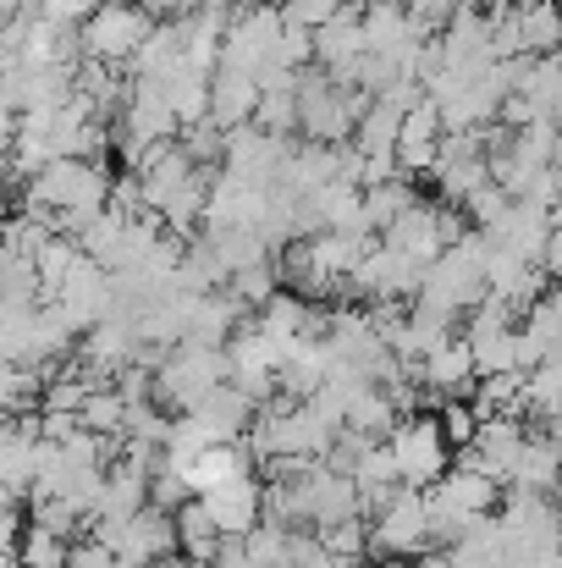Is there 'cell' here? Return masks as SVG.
Returning <instances> with one entry per match:
<instances>
[{
	"instance_id": "7",
	"label": "cell",
	"mask_w": 562,
	"mask_h": 568,
	"mask_svg": "<svg viewBox=\"0 0 562 568\" xmlns=\"http://www.w3.org/2000/svg\"><path fill=\"white\" fill-rule=\"evenodd\" d=\"M150 469H155V458L122 447V453L105 464V480H100V497H94V525L139 514V508L150 503Z\"/></svg>"
},
{
	"instance_id": "21",
	"label": "cell",
	"mask_w": 562,
	"mask_h": 568,
	"mask_svg": "<svg viewBox=\"0 0 562 568\" xmlns=\"http://www.w3.org/2000/svg\"><path fill=\"white\" fill-rule=\"evenodd\" d=\"M161 568H198V564H161Z\"/></svg>"
},
{
	"instance_id": "19",
	"label": "cell",
	"mask_w": 562,
	"mask_h": 568,
	"mask_svg": "<svg viewBox=\"0 0 562 568\" xmlns=\"http://www.w3.org/2000/svg\"><path fill=\"white\" fill-rule=\"evenodd\" d=\"M22 514H17V503H0V552H17L22 547Z\"/></svg>"
},
{
	"instance_id": "12",
	"label": "cell",
	"mask_w": 562,
	"mask_h": 568,
	"mask_svg": "<svg viewBox=\"0 0 562 568\" xmlns=\"http://www.w3.org/2000/svg\"><path fill=\"white\" fill-rule=\"evenodd\" d=\"M172 519H177V552H183L187 564H198V568L215 564V552H221V541H226V536L215 530V519H210L204 497H187Z\"/></svg>"
},
{
	"instance_id": "4",
	"label": "cell",
	"mask_w": 562,
	"mask_h": 568,
	"mask_svg": "<svg viewBox=\"0 0 562 568\" xmlns=\"http://www.w3.org/2000/svg\"><path fill=\"white\" fill-rule=\"evenodd\" d=\"M425 547H436V541H430L425 491H419V486H397L370 514V552L391 558V564H408V558H419Z\"/></svg>"
},
{
	"instance_id": "2",
	"label": "cell",
	"mask_w": 562,
	"mask_h": 568,
	"mask_svg": "<svg viewBox=\"0 0 562 568\" xmlns=\"http://www.w3.org/2000/svg\"><path fill=\"white\" fill-rule=\"evenodd\" d=\"M221 381H232V359H226L221 343H177L172 354L155 359V403L187 414Z\"/></svg>"
},
{
	"instance_id": "9",
	"label": "cell",
	"mask_w": 562,
	"mask_h": 568,
	"mask_svg": "<svg viewBox=\"0 0 562 568\" xmlns=\"http://www.w3.org/2000/svg\"><path fill=\"white\" fill-rule=\"evenodd\" d=\"M198 497H204V508H210L221 536H248L265 519V480L259 475H232V480H221V486H210Z\"/></svg>"
},
{
	"instance_id": "16",
	"label": "cell",
	"mask_w": 562,
	"mask_h": 568,
	"mask_svg": "<svg viewBox=\"0 0 562 568\" xmlns=\"http://www.w3.org/2000/svg\"><path fill=\"white\" fill-rule=\"evenodd\" d=\"M67 547H72L67 536H55V530H44V525H28L17 552H22L28 568H67Z\"/></svg>"
},
{
	"instance_id": "15",
	"label": "cell",
	"mask_w": 562,
	"mask_h": 568,
	"mask_svg": "<svg viewBox=\"0 0 562 568\" xmlns=\"http://www.w3.org/2000/svg\"><path fill=\"white\" fill-rule=\"evenodd\" d=\"M122 392L105 381V386H94L89 397H83V408H78V425L83 430H100V436H122Z\"/></svg>"
},
{
	"instance_id": "20",
	"label": "cell",
	"mask_w": 562,
	"mask_h": 568,
	"mask_svg": "<svg viewBox=\"0 0 562 568\" xmlns=\"http://www.w3.org/2000/svg\"><path fill=\"white\" fill-rule=\"evenodd\" d=\"M0 568H28V564H22V552H0Z\"/></svg>"
},
{
	"instance_id": "10",
	"label": "cell",
	"mask_w": 562,
	"mask_h": 568,
	"mask_svg": "<svg viewBox=\"0 0 562 568\" xmlns=\"http://www.w3.org/2000/svg\"><path fill=\"white\" fill-rule=\"evenodd\" d=\"M187 414L210 430V442H243V436H248V425H254V414H259V403H254V397H243L232 381H221V386H210Z\"/></svg>"
},
{
	"instance_id": "18",
	"label": "cell",
	"mask_w": 562,
	"mask_h": 568,
	"mask_svg": "<svg viewBox=\"0 0 562 568\" xmlns=\"http://www.w3.org/2000/svg\"><path fill=\"white\" fill-rule=\"evenodd\" d=\"M67 568H122V564H116V552L89 530V541H72V547H67Z\"/></svg>"
},
{
	"instance_id": "1",
	"label": "cell",
	"mask_w": 562,
	"mask_h": 568,
	"mask_svg": "<svg viewBox=\"0 0 562 568\" xmlns=\"http://www.w3.org/2000/svg\"><path fill=\"white\" fill-rule=\"evenodd\" d=\"M386 453H391V469H397V480L402 486H436L447 469H452V442H447V430H441V419L430 414V408H419V414H402L386 436Z\"/></svg>"
},
{
	"instance_id": "6",
	"label": "cell",
	"mask_w": 562,
	"mask_h": 568,
	"mask_svg": "<svg viewBox=\"0 0 562 568\" xmlns=\"http://www.w3.org/2000/svg\"><path fill=\"white\" fill-rule=\"evenodd\" d=\"M150 39V11L144 6H127V0H105L89 11V28H83V50L94 61H127L139 55V44Z\"/></svg>"
},
{
	"instance_id": "8",
	"label": "cell",
	"mask_w": 562,
	"mask_h": 568,
	"mask_svg": "<svg viewBox=\"0 0 562 568\" xmlns=\"http://www.w3.org/2000/svg\"><path fill=\"white\" fill-rule=\"evenodd\" d=\"M419 381H425V392L436 397V408H441V403H452V397H474L480 371H474L469 337H463V332H452L447 343H436L430 354H419Z\"/></svg>"
},
{
	"instance_id": "5",
	"label": "cell",
	"mask_w": 562,
	"mask_h": 568,
	"mask_svg": "<svg viewBox=\"0 0 562 568\" xmlns=\"http://www.w3.org/2000/svg\"><path fill=\"white\" fill-rule=\"evenodd\" d=\"M524 442H530V419H519V414H486L480 430H474V442L458 453V464H469V469L491 475L497 486H508Z\"/></svg>"
},
{
	"instance_id": "11",
	"label": "cell",
	"mask_w": 562,
	"mask_h": 568,
	"mask_svg": "<svg viewBox=\"0 0 562 568\" xmlns=\"http://www.w3.org/2000/svg\"><path fill=\"white\" fill-rule=\"evenodd\" d=\"M508 486H524V491H541V497H558L562 486V453L546 430H530L519 464H513V480Z\"/></svg>"
},
{
	"instance_id": "17",
	"label": "cell",
	"mask_w": 562,
	"mask_h": 568,
	"mask_svg": "<svg viewBox=\"0 0 562 568\" xmlns=\"http://www.w3.org/2000/svg\"><path fill=\"white\" fill-rule=\"evenodd\" d=\"M436 419H441V430H447V442H452L458 453H463V447L474 442V430H480V408H474L469 397H452V403H441V414H436Z\"/></svg>"
},
{
	"instance_id": "14",
	"label": "cell",
	"mask_w": 562,
	"mask_h": 568,
	"mask_svg": "<svg viewBox=\"0 0 562 568\" xmlns=\"http://www.w3.org/2000/svg\"><path fill=\"white\" fill-rule=\"evenodd\" d=\"M293 536H298V530H282V525L259 519V525L243 536V558H248V568H287V558H293Z\"/></svg>"
},
{
	"instance_id": "3",
	"label": "cell",
	"mask_w": 562,
	"mask_h": 568,
	"mask_svg": "<svg viewBox=\"0 0 562 568\" xmlns=\"http://www.w3.org/2000/svg\"><path fill=\"white\" fill-rule=\"evenodd\" d=\"M89 530L116 552V564H127V568H161V564H172V558H183L177 552V519L166 508H155V503H144L127 519L89 525Z\"/></svg>"
},
{
	"instance_id": "22",
	"label": "cell",
	"mask_w": 562,
	"mask_h": 568,
	"mask_svg": "<svg viewBox=\"0 0 562 568\" xmlns=\"http://www.w3.org/2000/svg\"><path fill=\"white\" fill-rule=\"evenodd\" d=\"M122 568H127V564H122Z\"/></svg>"
},
{
	"instance_id": "13",
	"label": "cell",
	"mask_w": 562,
	"mask_h": 568,
	"mask_svg": "<svg viewBox=\"0 0 562 568\" xmlns=\"http://www.w3.org/2000/svg\"><path fill=\"white\" fill-rule=\"evenodd\" d=\"M397 419H402V408H397V403H391V392H386V386H375V381H365V386L348 397V414H343V425H348V430H365V436H375V442H380Z\"/></svg>"
}]
</instances>
